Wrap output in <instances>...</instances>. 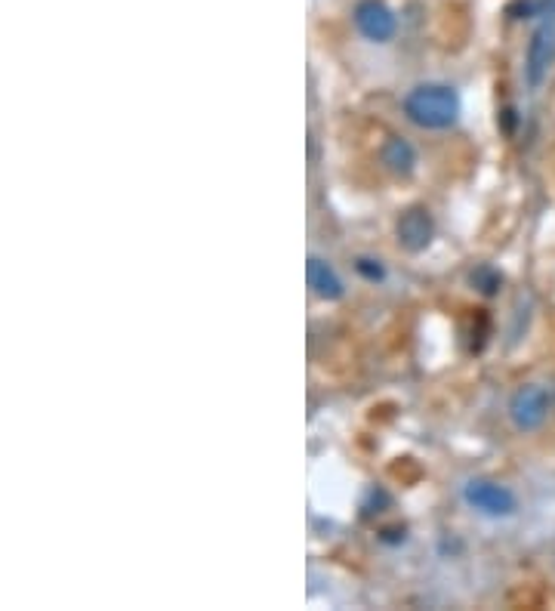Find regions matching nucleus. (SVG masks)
Instances as JSON below:
<instances>
[{
    "instance_id": "nucleus-9",
    "label": "nucleus",
    "mask_w": 555,
    "mask_h": 611,
    "mask_svg": "<svg viewBox=\"0 0 555 611\" xmlns=\"http://www.w3.org/2000/svg\"><path fill=\"white\" fill-rule=\"evenodd\" d=\"M469 281H472L475 291L485 294V297H494L500 287H503V275H500L497 269H491V266H478V269L469 275Z\"/></svg>"
},
{
    "instance_id": "nucleus-5",
    "label": "nucleus",
    "mask_w": 555,
    "mask_h": 611,
    "mask_svg": "<svg viewBox=\"0 0 555 611\" xmlns=\"http://www.w3.org/2000/svg\"><path fill=\"white\" fill-rule=\"evenodd\" d=\"M432 238H435V220H432V213L420 204L407 207L395 220V241L401 250H407V254H423V250L432 244Z\"/></svg>"
},
{
    "instance_id": "nucleus-3",
    "label": "nucleus",
    "mask_w": 555,
    "mask_h": 611,
    "mask_svg": "<svg viewBox=\"0 0 555 611\" xmlns=\"http://www.w3.org/2000/svg\"><path fill=\"white\" fill-rule=\"evenodd\" d=\"M463 500L469 503V510L488 516V519H506L518 507L515 494L494 479H469L463 488Z\"/></svg>"
},
{
    "instance_id": "nucleus-4",
    "label": "nucleus",
    "mask_w": 555,
    "mask_h": 611,
    "mask_svg": "<svg viewBox=\"0 0 555 611\" xmlns=\"http://www.w3.org/2000/svg\"><path fill=\"white\" fill-rule=\"evenodd\" d=\"M543 25L531 34V44H528V59H525V78L528 84L537 90L549 68L555 65V13H543Z\"/></svg>"
},
{
    "instance_id": "nucleus-12",
    "label": "nucleus",
    "mask_w": 555,
    "mask_h": 611,
    "mask_svg": "<svg viewBox=\"0 0 555 611\" xmlns=\"http://www.w3.org/2000/svg\"><path fill=\"white\" fill-rule=\"evenodd\" d=\"M383 541H392V544L404 541V528H389V531H383Z\"/></svg>"
},
{
    "instance_id": "nucleus-11",
    "label": "nucleus",
    "mask_w": 555,
    "mask_h": 611,
    "mask_svg": "<svg viewBox=\"0 0 555 611\" xmlns=\"http://www.w3.org/2000/svg\"><path fill=\"white\" fill-rule=\"evenodd\" d=\"M355 269H358V275L367 278V281H383V278H386L383 263L374 260V257H358V260H355Z\"/></svg>"
},
{
    "instance_id": "nucleus-7",
    "label": "nucleus",
    "mask_w": 555,
    "mask_h": 611,
    "mask_svg": "<svg viewBox=\"0 0 555 611\" xmlns=\"http://www.w3.org/2000/svg\"><path fill=\"white\" fill-rule=\"evenodd\" d=\"M306 281H309V287H312V294L321 297V300H327V303H337V300L346 297L343 278L337 275V269H333V266H330L327 260H321V257H309V263H306Z\"/></svg>"
},
{
    "instance_id": "nucleus-6",
    "label": "nucleus",
    "mask_w": 555,
    "mask_h": 611,
    "mask_svg": "<svg viewBox=\"0 0 555 611\" xmlns=\"http://www.w3.org/2000/svg\"><path fill=\"white\" fill-rule=\"evenodd\" d=\"M355 28L364 34L367 41L374 44H386L395 38V13L383 4V0H361L355 7Z\"/></svg>"
},
{
    "instance_id": "nucleus-2",
    "label": "nucleus",
    "mask_w": 555,
    "mask_h": 611,
    "mask_svg": "<svg viewBox=\"0 0 555 611\" xmlns=\"http://www.w3.org/2000/svg\"><path fill=\"white\" fill-rule=\"evenodd\" d=\"M549 411H552V392L540 383L518 386L509 399V420L518 433H537L549 420Z\"/></svg>"
},
{
    "instance_id": "nucleus-8",
    "label": "nucleus",
    "mask_w": 555,
    "mask_h": 611,
    "mask_svg": "<svg viewBox=\"0 0 555 611\" xmlns=\"http://www.w3.org/2000/svg\"><path fill=\"white\" fill-rule=\"evenodd\" d=\"M380 164L398 179H411L417 170V152L404 136H389L380 146Z\"/></svg>"
},
{
    "instance_id": "nucleus-1",
    "label": "nucleus",
    "mask_w": 555,
    "mask_h": 611,
    "mask_svg": "<svg viewBox=\"0 0 555 611\" xmlns=\"http://www.w3.org/2000/svg\"><path fill=\"white\" fill-rule=\"evenodd\" d=\"M401 109L407 121L423 130H448L460 118V96L448 84H417L404 96Z\"/></svg>"
},
{
    "instance_id": "nucleus-10",
    "label": "nucleus",
    "mask_w": 555,
    "mask_h": 611,
    "mask_svg": "<svg viewBox=\"0 0 555 611\" xmlns=\"http://www.w3.org/2000/svg\"><path fill=\"white\" fill-rule=\"evenodd\" d=\"M546 13V0H515L509 7L512 19H531V16H543Z\"/></svg>"
}]
</instances>
